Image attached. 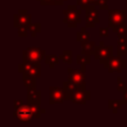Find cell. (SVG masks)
<instances>
[{
    "label": "cell",
    "instance_id": "6da1fadb",
    "mask_svg": "<svg viewBox=\"0 0 127 127\" xmlns=\"http://www.w3.org/2000/svg\"><path fill=\"white\" fill-rule=\"evenodd\" d=\"M81 14V8H79L77 5H68L67 9L64 10V22L67 24V27L75 28L77 24L81 23L80 19Z\"/></svg>",
    "mask_w": 127,
    "mask_h": 127
},
{
    "label": "cell",
    "instance_id": "7a4b0ae2",
    "mask_svg": "<svg viewBox=\"0 0 127 127\" xmlns=\"http://www.w3.org/2000/svg\"><path fill=\"white\" fill-rule=\"evenodd\" d=\"M45 56V51L40 47H28L23 51V62L41 65V62Z\"/></svg>",
    "mask_w": 127,
    "mask_h": 127
},
{
    "label": "cell",
    "instance_id": "3957f363",
    "mask_svg": "<svg viewBox=\"0 0 127 127\" xmlns=\"http://www.w3.org/2000/svg\"><path fill=\"white\" fill-rule=\"evenodd\" d=\"M103 65L108 71L111 72H122V69L126 66V61L121 56H111L104 63Z\"/></svg>",
    "mask_w": 127,
    "mask_h": 127
},
{
    "label": "cell",
    "instance_id": "277c9868",
    "mask_svg": "<svg viewBox=\"0 0 127 127\" xmlns=\"http://www.w3.org/2000/svg\"><path fill=\"white\" fill-rule=\"evenodd\" d=\"M68 99L75 104H85L90 99V91L85 89V86L77 85L76 88L68 95Z\"/></svg>",
    "mask_w": 127,
    "mask_h": 127
},
{
    "label": "cell",
    "instance_id": "5b68a950",
    "mask_svg": "<svg viewBox=\"0 0 127 127\" xmlns=\"http://www.w3.org/2000/svg\"><path fill=\"white\" fill-rule=\"evenodd\" d=\"M13 117L17 119L19 122H31V120L34 118V114L30 108V106L27 104H23L20 107L14 109L13 111Z\"/></svg>",
    "mask_w": 127,
    "mask_h": 127
},
{
    "label": "cell",
    "instance_id": "8992f818",
    "mask_svg": "<svg viewBox=\"0 0 127 127\" xmlns=\"http://www.w3.org/2000/svg\"><path fill=\"white\" fill-rule=\"evenodd\" d=\"M68 99L67 91L63 87L58 86H51L50 87V104L55 103H62L64 100Z\"/></svg>",
    "mask_w": 127,
    "mask_h": 127
},
{
    "label": "cell",
    "instance_id": "52a82bcc",
    "mask_svg": "<svg viewBox=\"0 0 127 127\" xmlns=\"http://www.w3.org/2000/svg\"><path fill=\"white\" fill-rule=\"evenodd\" d=\"M127 18L125 10H109L108 11V26L114 28L121 23H124Z\"/></svg>",
    "mask_w": 127,
    "mask_h": 127
},
{
    "label": "cell",
    "instance_id": "ba28073f",
    "mask_svg": "<svg viewBox=\"0 0 127 127\" xmlns=\"http://www.w3.org/2000/svg\"><path fill=\"white\" fill-rule=\"evenodd\" d=\"M113 53V47L112 46H102L99 44V46L95 47V51H94V58L96 60L99 61L100 64H103L108 58H110L112 56Z\"/></svg>",
    "mask_w": 127,
    "mask_h": 127
},
{
    "label": "cell",
    "instance_id": "9c48e42d",
    "mask_svg": "<svg viewBox=\"0 0 127 127\" xmlns=\"http://www.w3.org/2000/svg\"><path fill=\"white\" fill-rule=\"evenodd\" d=\"M18 71L21 73H27V74L33 75L35 77H40L41 76V65L23 62L22 64L18 65Z\"/></svg>",
    "mask_w": 127,
    "mask_h": 127
},
{
    "label": "cell",
    "instance_id": "30bf717a",
    "mask_svg": "<svg viewBox=\"0 0 127 127\" xmlns=\"http://www.w3.org/2000/svg\"><path fill=\"white\" fill-rule=\"evenodd\" d=\"M68 71V80L73 82L76 85L85 86V72L82 69H71L67 68Z\"/></svg>",
    "mask_w": 127,
    "mask_h": 127
},
{
    "label": "cell",
    "instance_id": "8fae6325",
    "mask_svg": "<svg viewBox=\"0 0 127 127\" xmlns=\"http://www.w3.org/2000/svg\"><path fill=\"white\" fill-rule=\"evenodd\" d=\"M85 21H86V27L89 28H92L95 26V24L99 23L98 10L95 8V6L89 5L85 8Z\"/></svg>",
    "mask_w": 127,
    "mask_h": 127
},
{
    "label": "cell",
    "instance_id": "7c38bea8",
    "mask_svg": "<svg viewBox=\"0 0 127 127\" xmlns=\"http://www.w3.org/2000/svg\"><path fill=\"white\" fill-rule=\"evenodd\" d=\"M31 20L32 15L28 14L27 10H18V13L14 15V27L19 28L21 26H29Z\"/></svg>",
    "mask_w": 127,
    "mask_h": 127
},
{
    "label": "cell",
    "instance_id": "4fadbf2b",
    "mask_svg": "<svg viewBox=\"0 0 127 127\" xmlns=\"http://www.w3.org/2000/svg\"><path fill=\"white\" fill-rule=\"evenodd\" d=\"M27 101L41 104V91L36 88H27Z\"/></svg>",
    "mask_w": 127,
    "mask_h": 127
},
{
    "label": "cell",
    "instance_id": "5bb4252c",
    "mask_svg": "<svg viewBox=\"0 0 127 127\" xmlns=\"http://www.w3.org/2000/svg\"><path fill=\"white\" fill-rule=\"evenodd\" d=\"M36 78L37 77H35L33 75H30V74H27V73H23L22 80H23L24 85L27 88H36Z\"/></svg>",
    "mask_w": 127,
    "mask_h": 127
},
{
    "label": "cell",
    "instance_id": "9a60e30c",
    "mask_svg": "<svg viewBox=\"0 0 127 127\" xmlns=\"http://www.w3.org/2000/svg\"><path fill=\"white\" fill-rule=\"evenodd\" d=\"M90 63V55H84V54H78L76 56V64L81 66V69L85 71V65Z\"/></svg>",
    "mask_w": 127,
    "mask_h": 127
},
{
    "label": "cell",
    "instance_id": "2e32d148",
    "mask_svg": "<svg viewBox=\"0 0 127 127\" xmlns=\"http://www.w3.org/2000/svg\"><path fill=\"white\" fill-rule=\"evenodd\" d=\"M82 46V51L80 54H84V55H93L94 51H95V42H85L83 44H81Z\"/></svg>",
    "mask_w": 127,
    "mask_h": 127
},
{
    "label": "cell",
    "instance_id": "e0dca14e",
    "mask_svg": "<svg viewBox=\"0 0 127 127\" xmlns=\"http://www.w3.org/2000/svg\"><path fill=\"white\" fill-rule=\"evenodd\" d=\"M124 103H126L124 101V99L123 100H109L108 101V108L111 109V111L114 114H116L119 111V109L122 108Z\"/></svg>",
    "mask_w": 127,
    "mask_h": 127
},
{
    "label": "cell",
    "instance_id": "ac0fdd59",
    "mask_svg": "<svg viewBox=\"0 0 127 127\" xmlns=\"http://www.w3.org/2000/svg\"><path fill=\"white\" fill-rule=\"evenodd\" d=\"M28 105L30 106L33 114H34V118H40L42 113H45V109L41 108V104L38 103H32V102H28Z\"/></svg>",
    "mask_w": 127,
    "mask_h": 127
},
{
    "label": "cell",
    "instance_id": "d6986e66",
    "mask_svg": "<svg viewBox=\"0 0 127 127\" xmlns=\"http://www.w3.org/2000/svg\"><path fill=\"white\" fill-rule=\"evenodd\" d=\"M45 62L49 65L50 68H54L56 66V64H59L60 57H57L55 55H46L45 56Z\"/></svg>",
    "mask_w": 127,
    "mask_h": 127
},
{
    "label": "cell",
    "instance_id": "ffe728a7",
    "mask_svg": "<svg viewBox=\"0 0 127 127\" xmlns=\"http://www.w3.org/2000/svg\"><path fill=\"white\" fill-rule=\"evenodd\" d=\"M76 40H77V42H79L81 44H83L85 42H88V40H89V33L86 31L85 28H82L80 30V32L77 33Z\"/></svg>",
    "mask_w": 127,
    "mask_h": 127
},
{
    "label": "cell",
    "instance_id": "44dd1931",
    "mask_svg": "<svg viewBox=\"0 0 127 127\" xmlns=\"http://www.w3.org/2000/svg\"><path fill=\"white\" fill-rule=\"evenodd\" d=\"M59 57L60 60H62L65 64H72V51H64V53Z\"/></svg>",
    "mask_w": 127,
    "mask_h": 127
},
{
    "label": "cell",
    "instance_id": "7402d4cb",
    "mask_svg": "<svg viewBox=\"0 0 127 127\" xmlns=\"http://www.w3.org/2000/svg\"><path fill=\"white\" fill-rule=\"evenodd\" d=\"M29 32L33 37H36L37 34L41 31V24L40 23H35V24H30L29 26Z\"/></svg>",
    "mask_w": 127,
    "mask_h": 127
},
{
    "label": "cell",
    "instance_id": "603a6c76",
    "mask_svg": "<svg viewBox=\"0 0 127 127\" xmlns=\"http://www.w3.org/2000/svg\"><path fill=\"white\" fill-rule=\"evenodd\" d=\"M113 31H114L115 33H117V34H126V33H127V26H126L125 22L119 24V25L116 26V27H114V28H113Z\"/></svg>",
    "mask_w": 127,
    "mask_h": 127
},
{
    "label": "cell",
    "instance_id": "cb8c5ba5",
    "mask_svg": "<svg viewBox=\"0 0 127 127\" xmlns=\"http://www.w3.org/2000/svg\"><path fill=\"white\" fill-rule=\"evenodd\" d=\"M126 53H127V41L123 44H119L117 49V54L119 56H124Z\"/></svg>",
    "mask_w": 127,
    "mask_h": 127
},
{
    "label": "cell",
    "instance_id": "d4e9b609",
    "mask_svg": "<svg viewBox=\"0 0 127 127\" xmlns=\"http://www.w3.org/2000/svg\"><path fill=\"white\" fill-rule=\"evenodd\" d=\"M29 32V27L28 26H21L18 28V36L19 37H27Z\"/></svg>",
    "mask_w": 127,
    "mask_h": 127
},
{
    "label": "cell",
    "instance_id": "484cf974",
    "mask_svg": "<svg viewBox=\"0 0 127 127\" xmlns=\"http://www.w3.org/2000/svg\"><path fill=\"white\" fill-rule=\"evenodd\" d=\"M117 90L118 91H124L126 89V84L125 82L123 81V79L121 77H118L117 78Z\"/></svg>",
    "mask_w": 127,
    "mask_h": 127
},
{
    "label": "cell",
    "instance_id": "4316f807",
    "mask_svg": "<svg viewBox=\"0 0 127 127\" xmlns=\"http://www.w3.org/2000/svg\"><path fill=\"white\" fill-rule=\"evenodd\" d=\"M76 5L81 9H85L87 6H89V3L87 0H76Z\"/></svg>",
    "mask_w": 127,
    "mask_h": 127
},
{
    "label": "cell",
    "instance_id": "83f0119b",
    "mask_svg": "<svg viewBox=\"0 0 127 127\" xmlns=\"http://www.w3.org/2000/svg\"><path fill=\"white\" fill-rule=\"evenodd\" d=\"M100 9L102 10H106L108 9V4H107V0H99V3L97 5Z\"/></svg>",
    "mask_w": 127,
    "mask_h": 127
},
{
    "label": "cell",
    "instance_id": "f1b7e54d",
    "mask_svg": "<svg viewBox=\"0 0 127 127\" xmlns=\"http://www.w3.org/2000/svg\"><path fill=\"white\" fill-rule=\"evenodd\" d=\"M118 35V41H117V43H118V45L119 44H123V43H125L127 40H126V34H117Z\"/></svg>",
    "mask_w": 127,
    "mask_h": 127
},
{
    "label": "cell",
    "instance_id": "f546056e",
    "mask_svg": "<svg viewBox=\"0 0 127 127\" xmlns=\"http://www.w3.org/2000/svg\"><path fill=\"white\" fill-rule=\"evenodd\" d=\"M108 29L107 28H100L99 29V36L100 37H108Z\"/></svg>",
    "mask_w": 127,
    "mask_h": 127
},
{
    "label": "cell",
    "instance_id": "4dcf8cb0",
    "mask_svg": "<svg viewBox=\"0 0 127 127\" xmlns=\"http://www.w3.org/2000/svg\"><path fill=\"white\" fill-rule=\"evenodd\" d=\"M42 5H56V0H38Z\"/></svg>",
    "mask_w": 127,
    "mask_h": 127
},
{
    "label": "cell",
    "instance_id": "1f68e13d",
    "mask_svg": "<svg viewBox=\"0 0 127 127\" xmlns=\"http://www.w3.org/2000/svg\"><path fill=\"white\" fill-rule=\"evenodd\" d=\"M23 104H24V103H23V100H21V99H16V100H14L13 107H14V109H16V108L20 107V106L23 105Z\"/></svg>",
    "mask_w": 127,
    "mask_h": 127
},
{
    "label": "cell",
    "instance_id": "d6a6232c",
    "mask_svg": "<svg viewBox=\"0 0 127 127\" xmlns=\"http://www.w3.org/2000/svg\"><path fill=\"white\" fill-rule=\"evenodd\" d=\"M89 5H92V6H97L98 3H99V0H87Z\"/></svg>",
    "mask_w": 127,
    "mask_h": 127
},
{
    "label": "cell",
    "instance_id": "836d02e7",
    "mask_svg": "<svg viewBox=\"0 0 127 127\" xmlns=\"http://www.w3.org/2000/svg\"><path fill=\"white\" fill-rule=\"evenodd\" d=\"M123 92H124V94H123V97H124V98H123V99H124V101L127 103V87H126V89H125Z\"/></svg>",
    "mask_w": 127,
    "mask_h": 127
},
{
    "label": "cell",
    "instance_id": "e575fe53",
    "mask_svg": "<svg viewBox=\"0 0 127 127\" xmlns=\"http://www.w3.org/2000/svg\"><path fill=\"white\" fill-rule=\"evenodd\" d=\"M66 0H56V5H62Z\"/></svg>",
    "mask_w": 127,
    "mask_h": 127
},
{
    "label": "cell",
    "instance_id": "d590c367",
    "mask_svg": "<svg viewBox=\"0 0 127 127\" xmlns=\"http://www.w3.org/2000/svg\"><path fill=\"white\" fill-rule=\"evenodd\" d=\"M126 10H127V2H126Z\"/></svg>",
    "mask_w": 127,
    "mask_h": 127
}]
</instances>
